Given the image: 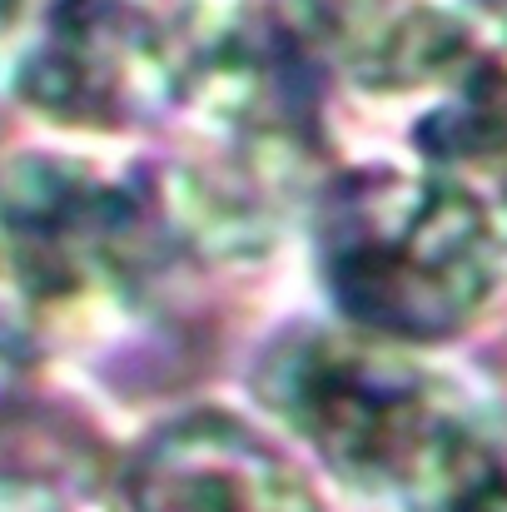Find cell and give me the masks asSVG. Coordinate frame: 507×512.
Returning a JSON list of instances; mask_svg holds the SVG:
<instances>
[{
	"label": "cell",
	"instance_id": "obj_3",
	"mask_svg": "<svg viewBox=\"0 0 507 512\" xmlns=\"http://www.w3.org/2000/svg\"><path fill=\"white\" fill-rule=\"evenodd\" d=\"M254 388L329 473L393 503L428 478L458 428L483 408L478 393L428 368L408 343L348 324L284 334L264 353Z\"/></svg>",
	"mask_w": 507,
	"mask_h": 512
},
{
	"label": "cell",
	"instance_id": "obj_6",
	"mask_svg": "<svg viewBox=\"0 0 507 512\" xmlns=\"http://www.w3.org/2000/svg\"><path fill=\"white\" fill-rule=\"evenodd\" d=\"M0 512H75L60 493L40 483H0Z\"/></svg>",
	"mask_w": 507,
	"mask_h": 512
},
{
	"label": "cell",
	"instance_id": "obj_4",
	"mask_svg": "<svg viewBox=\"0 0 507 512\" xmlns=\"http://www.w3.org/2000/svg\"><path fill=\"white\" fill-rule=\"evenodd\" d=\"M249 0H35L10 90L65 130H150L184 110Z\"/></svg>",
	"mask_w": 507,
	"mask_h": 512
},
{
	"label": "cell",
	"instance_id": "obj_2",
	"mask_svg": "<svg viewBox=\"0 0 507 512\" xmlns=\"http://www.w3.org/2000/svg\"><path fill=\"white\" fill-rule=\"evenodd\" d=\"M179 239L160 189L75 155L0 165V358L55 363L125 329Z\"/></svg>",
	"mask_w": 507,
	"mask_h": 512
},
{
	"label": "cell",
	"instance_id": "obj_5",
	"mask_svg": "<svg viewBox=\"0 0 507 512\" xmlns=\"http://www.w3.org/2000/svg\"><path fill=\"white\" fill-rule=\"evenodd\" d=\"M130 512H324L309 478L254 428L189 413L160 428L130 463Z\"/></svg>",
	"mask_w": 507,
	"mask_h": 512
},
{
	"label": "cell",
	"instance_id": "obj_1",
	"mask_svg": "<svg viewBox=\"0 0 507 512\" xmlns=\"http://www.w3.org/2000/svg\"><path fill=\"white\" fill-rule=\"evenodd\" d=\"M309 234L338 319L408 348L463 334L507 279V204L418 160L329 174Z\"/></svg>",
	"mask_w": 507,
	"mask_h": 512
}]
</instances>
